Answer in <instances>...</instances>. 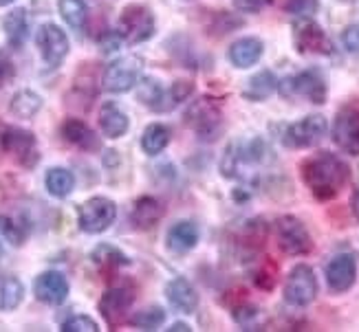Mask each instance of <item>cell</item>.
Returning a JSON list of instances; mask_svg holds the SVG:
<instances>
[{"label":"cell","instance_id":"21","mask_svg":"<svg viewBox=\"0 0 359 332\" xmlns=\"http://www.w3.org/2000/svg\"><path fill=\"white\" fill-rule=\"evenodd\" d=\"M62 137L82 152H97L100 150V137L95 134V130L88 128V123L77 119V117L65 119V123H62Z\"/></svg>","mask_w":359,"mask_h":332},{"label":"cell","instance_id":"9","mask_svg":"<svg viewBox=\"0 0 359 332\" xmlns=\"http://www.w3.org/2000/svg\"><path fill=\"white\" fill-rule=\"evenodd\" d=\"M117 31L123 42L142 44L154 36V13L146 5H128L123 7L117 20Z\"/></svg>","mask_w":359,"mask_h":332},{"label":"cell","instance_id":"10","mask_svg":"<svg viewBox=\"0 0 359 332\" xmlns=\"http://www.w3.org/2000/svg\"><path fill=\"white\" fill-rule=\"evenodd\" d=\"M135 304V289L130 284H119V286L108 289L102 297H100V314L104 317V321L108 324L111 330H117L123 321L128 319V312Z\"/></svg>","mask_w":359,"mask_h":332},{"label":"cell","instance_id":"37","mask_svg":"<svg viewBox=\"0 0 359 332\" xmlns=\"http://www.w3.org/2000/svg\"><path fill=\"white\" fill-rule=\"evenodd\" d=\"M258 314H260L258 306L249 304V302H241L236 306H231V317L243 330H252L254 321L258 319Z\"/></svg>","mask_w":359,"mask_h":332},{"label":"cell","instance_id":"22","mask_svg":"<svg viewBox=\"0 0 359 332\" xmlns=\"http://www.w3.org/2000/svg\"><path fill=\"white\" fill-rule=\"evenodd\" d=\"M262 53H264L262 40L254 38V36H247V38H241L229 46L227 57L236 69H252L254 64L260 62Z\"/></svg>","mask_w":359,"mask_h":332},{"label":"cell","instance_id":"42","mask_svg":"<svg viewBox=\"0 0 359 332\" xmlns=\"http://www.w3.org/2000/svg\"><path fill=\"white\" fill-rule=\"evenodd\" d=\"M123 44V38L121 34L115 29V31H106V34L100 38V46H102V51L104 53H115L119 51V46Z\"/></svg>","mask_w":359,"mask_h":332},{"label":"cell","instance_id":"41","mask_svg":"<svg viewBox=\"0 0 359 332\" xmlns=\"http://www.w3.org/2000/svg\"><path fill=\"white\" fill-rule=\"evenodd\" d=\"M341 44H344V49L348 53L359 55V22L348 25L344 31H341Z\"/></svg>","mask_w":359,"mask_h":332},{"label":"cell","instance_id":"25","mask_svg":"<svg viewBox=\"0 0 359 332\" xmlns=\"http://www.w3.org/2000/svg\"><path fill=\"white\" fill-rule=\"evenodd\" d=\"M3 29H5L7 42L13 46V49H20L27 40V36H29V13H27V9H22V7L11 9L3 18Z\"/></svg>","mask_w":359,"mask_h":332},{"label":"cell","instance_id":"11","mask_svg":"<svg viewBox=\"0 0 359 332\" xmlns=\"http://www.w3.org/2000/svg\"><path fill=\"white\" fill-rule=\"evenodd\" d=\"M329 132V123H326L324 115H306L304 119L295 121L287 125V130L283 134V141L287 148L293 150H304V148H313Z\"/></svg>","mask_w":359,"mask_h":332},{"label":"cell","instance_id":"19","mask_svg":"<svg viewBox=\"0 0 359 332\" xmlns=\"http://www.w3.org/2000/svg\"><path fill=\"white\" fill-rule=\"evenodd\" d=\"M165 214V207L159 198L154 196H142L137 198L130 212V223L139 231H148L152 227H157L161 223V218Z\"/></svg>","mask_w":359,"mask_h":332},{"label":"cell","instance_id":"23","mask_svg":"<svg viewBox=\"0 0 359 332\" xmlns=\"http://www.w3.org/2000/svg\"><path fill=\"white\" fill-rule=\"evenodd\" d=\"M267 235H269V227L262 218H252L243 223V227L238 229L236 235V244L243 253L247 256H256V253L267 244Z\"/></svg>","mask_w":359,"mask_h":332},{"label":"cell","instance_id":"18","mask_svg":"<svg viewBox=\"0 0 359 332\" xmlns=\"http://www.w3.org/2000/svg\"><path fill=\"white\" fill-rule=\"evenodd\" d=\"M137 97L144 106H148L154 113H170L177 106L172 104V97H170V88H163L159 80L154 77H144L137 84Z\"/></svg>","mask_w":359,"mask_h":332},{"label":"cell","instance_id":"36","mask_svg":"<svg viewBox=\"0 0 359 332\" xmlns=\"http://www.w3.org/2000/svg\"><path fill=\"white\" fill-rule=\"evenodd\" d=\"M241 25V18H236L231 11H214L212 13V22H210V31L214 36H227L231 31H236Z\"/></svg>","mask_w":359,"mask_h":332},{"label":"cell","instance_id":"2","mask_svg":"<svg viewBox=\"0 0 359 332\" xmlns=\"http://www.w3.org/2000/svg\"><path fill=\"white\" fill-rule=\"evenodd\" d=\"M183 123L190 130H194L198 134V139L214 141L223 128V106H221V102L210 97V95L190 102V106H187L185 115H183Z\"/></svg>","mask_w":359,"mask_h":332},{"label":"cell","instance_id":"7","mask_svg":"<svg viewBox=\"0 0 359 332\" xmlns=\"http://www.w3.org/2000/svg\"><path fill=\"white\" fill-rule=\"evenodd\" d=\"M0 148H3V152L9 154L11 159L18 165H22L25 170H34L40 161L38 139L31 130L7 125L3 134H0Z\"/></svg>","mask_w":359,"mask_h":332},{"label":"cell","instance_id":"33","mask_svg":"<svg viewBox=\"0 0 359 332\" xmlns=\"http://www.w3.org/2000/svg\"><path fill=\"white\" fill-rule=\"evenodd\" d=\"M130 324L137 330H157L165 324V310L161 306H148L144 310L135 312L130 317Z\"/></svg>","mask_w":359,"mask_h":332},{"label":"cell","instance_id":"3","mask_svg":"<svg viewBox=\"0 0 359 332\" xmlns=\"http://www.w3.org/2000/svg\"><path fill=\"white\" fill-rule=\"evenodd\" d=\"M278 90L287 99H306L311 104H324L329 97V86H326L324 75L316 69L295 73L278 82Z\"/></svg>","mask_w":359,"mask_h":332},{"label":"cell","instance_id":"8","mask_svg":"<svg viewBox=\"0 0 359 332\" xmlns=\"http://www.w3.org/2000/svg\"><path fill=\"white\" fill-rule=\"evenodd\" d=\"M318 297V277L309 264H295L285 282V302L295 308H306Z\"/></svg>","mask_w":359,"mask_h":332},{"label":"cell","instance_id":"13","mask_svg":"<svg viewBox=\"0 0 359 332\" xmlns=\"http://www.w3.org/2000/svg\"><path fill=\"white\" fill-rule=\"evenodd\" d=\"M36 44H38V51L44 60V64L51 69L60 67L71 51V42H69V36L65 34V29H60L53 22H46L38 29Z\"/></svg>","mask_w":359,"mask_h":332},{"label":"cell","instance_id":"5","mask_svg":"<svg viewBox=\"0 0 359 332\" xmlns=\"http://www.w3.org/2000/svg\"><path fill=\"white\" fill-rule=\"evenodd\" d=\"M142 73H144V60L139 55L119 57L106 67L102 75V88L113 95L128 92L137 88L139 80H142Z\"/></svg>","mask_w":359,"mask_h":332},{"label":"cell","instance_id":"43","mask_svg":"<svg viewBox=\"0 0 359 332\" xmlns=\"http://www.w3.org/2000/svg\"><path fill=\"white\" fill-rule=\"evenodd\" d=\"M271 0H233V7L243 13H258L267 7Z\"/></svg>","mask_w":359,"mask_h":332},{"label":"cell","instance_id":"1","mask_svg":"<svg viewBox=\"0 0 359 332\" xmlns=\"http://www.w3.org/2000/svg\"><path fill=\"white\" fill-rule=\"evenodd\" d=\"M302 181L313 198L329 202L341 194L351 181V167L344 159L333 152H316L300 165Z\"/></svg>","mask_w":359,"mask_h":332},{"label":"cell","instance_id":"35","mask_svg":"<svg viewBox=\"0 0 359 332\" xmlns=\"http://www.w3.org/2000/svg\"><path fill=\"white\" fill-rule=\"evenodd\" d=\"M276 282H278V266L264 258L254 271V284L260 291H271L276 286Z\"/></svg>","mask_w":359,"mask_h":332},{"label":"cell","instance_id":"38","mask_svg":"<svg viewBox=\"0 0 359 332\" xmlns=\"http://www.w3.org/2000/svg\"><path fill=\"white\" fill-rule=\"evenodd\" d=\"M60 330L62 332H97L100 326L95 319L88 317V314H73V317H69L60 326Z\"/></svg>","mask_w":359,"mask_h":332},{"label":"cell","instance_id":"48","mask_svg":"<svg viewBox=\"0 0 359 332\" xmlns=\"http://www.w3.org/2000/svg\"><path fill=\"white\" fill-rule=\"evenodd\" d=\"M3 251H5V249H3V242H0V258H3Z\"/></svg>","mask_w":359,"mask_h":332},{"label":"cell","instance_id":"47","mask_svg":"<svg viewBox=\"0 0 359 332\" xmlns=\"http://www.w3.org/2000/svg\"><path fill=\"white\" fill-rule=\"evenodd\" d=\"M15 0H0V7H7V5H13Z\"/></svg>","mask_w":359,"mask_h":332},{"label":"cell","instance_id":"46","mask_svg":"<svg viewBox=\"0 0 359 332\" xmlns=\"http://www.w3.org/2000/svg\"><path fill=\"white\" fill-rule=\"evenodd\" d=\"M351 205H353V214H355V218L359 220V187L355 189V194H353V200H351Z\"/></svg>","mask_w":359,"mask_h":332},{"label":"cell","instance_id":"45","mask_svg":"<svg viewBox=\"0 0 359 332\" xmlns=\"http://www.w3.org/2000/svg\"><path fill=\"white\" fill-rule=\"evenodd\" d=\"M168 330H170V332H190L192 326H190V324H183V321H177V324L170 326Z\"/></svg>","mask_w":359,"mask_h":332},{"label":"cell","instance_id":"29","mask_svg":"<svg viewBox=\"0 0 359 332\" xmlns=\"http://www.w3.org/2000/svg\"><path fill=\"white\" fill-rule=\"evenodd\" d=\"M57 11L73 31L82 34L88 22V7L84 0H57Z\"/></svg>","mask_w":359,"mask_h":332},{"label":"cell","instance_id":"16","mask_svg":"<svg viewBox=\"0 0 359 332\" xmlns=\"http://www.w3.org/2000/svg\"><path fill=\"white\" fill-rule=\"evenodd\" d=\"M69 279L60 271H44L34 279V295L38 302L49 306H62L69 297Z\"/></svg>","mask_w":359,"mask_h":332},{"label":"cell","instance_id":"40","mask_svg":"<svg viewBox=\"0 0 359 332\" xmlns=\"http://www.w3.org/2000/svg\"><path fill=\"white\" fill-rule=\"evenodd\" d=\"M287 11L300 18H311V13L318 9V0H287Z\"/></svg>","mask_w":359,"mask_h":332},{"label":"cell","instance_id":"26","mask_svg":"<svg viewBox=\"0 0 359 332\" xmlns=\"http://www.w3.org/2000/svg\"><path fill=\"white\" fill-rule=\"evenodd\" d=\"M278 88V80L271 71H260L254 77H249L247 86L243 90V97L247 102H264L267 97H271L273 90Z\"/></svg>","mask_w":359,"mask_h":332},{"label":"cell","instance_id":"15","mask_svg":"<svg viewBox=\"0 0 359 332\" xmlns=\"http://www.w3.org/2000/svg\"><path fill=\"white\" fill-rule=\"evenodd\" d=\"M326 286L333 295H341L355 286L357 282V260L351 253H339V256L331 258L324 268Z\"/></svg>","mask_w":359,"mask_h":332},{"label":"cell","instance_id":"20","mask_svg":"<svg viewBox=\"0 0 359 332\" xmlns=\"http://www.w3.org/2000/svg\"><path fill=\"white\" fill-rule=\"evenodd\" d=\"M165 297L170 306L183 314H192L198 308V293L192 286V282L185 277H175L165 284Z\"/></svg>","mask_w":359,"mask_h":332},{"label":"cell","instance_id":"31","mask_svg":"<svg viewBox=\"0 0 359 332\" xmlns=\"http://www.w3.org/2000/svg\"><path fill=\"white\" fill-rule=\"evenodd\" d=\"M90 260L95 262L102 271H115L119 266H128L130 264V258L126 256L123 251H119L117 247L113 244H100L93 249L90 253Z\"/></svg>","mask_w":359,"mask_h":332},{"label":"cell","instance_id":"39","mask_svg":"<svg viewBox=\"0 0 359 332\" xmlns=\"http://www.w3.org/2000/svg\"><path fill=\"white\" fill-rule=\"evenodd\" d=\"M194 95V82L190 80H177L170 86V97H172V104L179 106V104H185Z\"/></svg>","mask_w":359,"mask_h":332},{"label":"cell","instance_id":"44","mask_svg":"<svg viewBox=\"0 0 359 332\" xmlns=\"http://www.w3.org/2000/svg\"><path fill=\"white\" fill-rule=\"evenodd\" d=\"M13 75H15L13 62L9 60V55L5 51H0V88H3Z\"/></svg>","mask_w":359,"mask_h":332},{"label":"cell","instance_id":"27","mask_svg":"<svg viewBox=\"0 0 359 332\" xmlns=\"http://www.w3.org/2000/svg\"><path fill=\"white\" fill-rule=\"evenodd\" d=\"M9 110L13 117L18 119H34L42 110V97L31 88H22L18 92H13V97L9 102Z\"/></svg>","mask_w":359,"mask_h":332},{"label":"cell","instance_id":"32","mask_svg":"<svg viewBox=\"0 0 359 332\" xmlns=\"http://www.w3.org/2000/svg\"><path fill=\"white\" fill-rule=\"evenodd\" d=\"M25 299V284L18 277H5L0 282V310L11 312Z\"/></svg>","mask_w":359,"mask_h":332},{"label":"cell","instance_id":"4","mask_svg":"<svg viewBox=\"0 0 359 332\" xmlns=\"http://www.w3.org/2000/svg\"><path fill=\"white\" fill-rule=\"evenodd\" d=\"M276 244L285 256H306L313 251V238L306 225L295 216H280L273 225Z\"/></svg>","mask_w":359,"mask_h":332},{"label":"cell","instance_id":"28","mask_svg":"<svg viewBox=\"0 0 359 332\" xmlns=\"http://www.w3.org/2000/svg\"><path fill=\"white\" fill-rule=\"evenodd\" d=\"M44 187L53 198H67L75 189V177L67 167H51L44 177Z\"/></svg>","mask_w":359,"mask_h":332},{"label":"cell","instance_id":"34","mask_svg":"<svg viewBox=\"0 0 359 332\" xmlns=\"http://www.w3.org/2000/svg\"><path fill=\"white\" fill-rule=\"evenodd\" d=\"M0 233L11 247H22L27 242V227L11 216L0 214Z\"/></svg>","mask_w":359,"mask_h":332},{"label":"cell","instance_id":"12","mask_svg":"<svg viewBox=\"0 0 359 332\" xmlns=\"http://www.w3.org/2000/svg\"><path fill=\"white\" fill-rule=\"evenodd\" d=\"M293 44L302 55H333V44L326 31L311 18H300L293 25Z\"/></svg>","mask_w":359,"mask_h":332},{"label":"cell","instance_id":"24","mask_svg":"<svg viewBox=\"0 0 359 332\" xmlns=\"http://www.w3.org/2000/svg\"><path fill=\"white\" fill-rule=\"evenodd\" d=\"M100 130L104 137L108 139H121L123 134L128 132L130 128V121H128V115L123 113V110L113 104V102H106L102 108H100Z\"/></svg>","mask_w":359,"mask_h":332},{"label":"cell","instance_id":"17","mask_svg":"<svg viewBox=\"0 0 359 332\" xmlns=\"http://www.w3.org/2000/svg\"><path fill=\"white\" fill-rule=\"evenodd\" d=\"M198 240H201V229L194 220H179V223H175L168 229L165 247L175 256H185V253L196 249Z\"/></svg>","mask_w":359,"mask_h":332},{"label":"cell","instance_id":"14","mask_svg":"<svg viewBox=\"0 0 359 332\" xmlns=\"http://www.w3.org/2000/svg\"><path fill=\"white\" fill-rule=\"evenodd\" d=\"M331 137L335 146L351 156H359V108L357 106H344L335 115Z\"/></svg>","mask_w":359,"mask_h":332},{"label":"cell","instance_id":"6","mask_svg":"<svg viewBox=\"0 0 359 332\" xmlns=\"http://www.w3.org/2000/svg\"><path fill=\"white\" fill-rule=\"evenodd\" d=\"M117 218V205L106 196H93L77 209V227L88 235H100L113 227Z\"/></svg>","mask_w":359,"mask_h":332},{"label":"cell","instance_id":"30","mask_svg":"<svg viewBox=\"0 0 359 332\" xmlns=\"http://www.w3.org/2000/svg\"><path fill=\"white\" fill-rule=\"evenodd\" d=\"M170 139H172V132H170L168 125L150 123L148 128L144 130V134H142V150L148 156H157L170 146Z\"/></svg>","mask_w":359,"mask_h":332}]
</instances>
